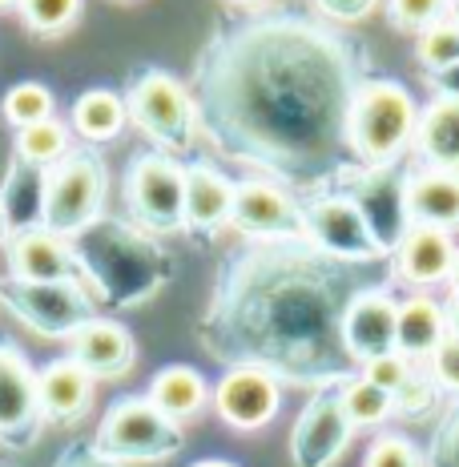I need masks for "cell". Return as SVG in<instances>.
I'll return each mask as SVG.
<instances>
[{
    "label": "cell",
    "instance_id": "cell-1",
    "mask_svg": "<svg viewBox=\"0 0 459 467\" xmlns=\"http://www.w3.org/2000/svg\"><path fill=\"white\" fill-rule=\"evenodd\" d=\"M375 57L339 25L295 8H226L190 61L198 141L298 202L339 193L359 161L347 113Z\"/></svg>",
    "mask_w": 459,
    "mask_h": 467
},
{
    "label": "cell",
    "instance_id": "cell-2",
    "mask_svg": "<svg viewBox=\"0 0 459 467\" xmlns=\"http://www.w3.org/2000/svg\"><path fill=\"white\" fill-rule=\"evenodd\" d=\"M367 266L322 254L310 238L246 242L222 258L193 335L222 367H262L295 391L343 387L359 367L343 347V315L370 282Z\"/></svg>",
    "mask_w": 459,
    "mask_h": 467
},
{
    "label": "cell",
    "instance_id": "cell-3",
    "mask_svg": "<svg viewBox=\"0 0 459 467\" xmlns=\"http://www.w3.org/2000/svg\"><path fill=\"white\" fill-rule=\"evenodd\" d=\"M77 258V278L97 306L138 310L173 282V254L150 230L105 213L97 226L69 242Z\"/></svg>",
    "mask_w": 459,
    "mask_h": 467
},
{
    "label": "cell",
    "instance_id": "cell-4",
    "mask_svg": "<svg viewBox=\"0 0 459 467\" xmlns=\"http://www.w3.org/2000/svg\"><path fill=\"white\" fill-rule=\"evenodd\" d=\"M415 125L419 105L412 89L391 81V77H370L350 101L347 150L363 170H387V165H399V158L412 150Z\"/></svg>",
    "mask_w": 459,
    "mask_h": 467
},
{
    "label": "cell",
    "instance_id": "cell-5",
    "mask_svg": "<svg viewBox=\"0 0 459 467\" xmlns=\"http://www.w3.org/2000/svg\"><path fill=\"white\" fill-rule=\"evenodd\" d=\"M125 109L130 121L158 145V153L170 158H185L198 145V117H193V97L173 73L145 65L141 73L130 77L125 85Z\"/></svg>",
    "mask_w": 459,
    "mask_h": 467
},
{
    "label": "cell",
    "instance_id": "cell-6",
    "mask_svg": "<svg viewBox=\"0 0 459 467\" xmlns=\"http://www.w3.org/2000/svg\"><path fill=\"white\" fill-rule=\"evenodd\" d=\"M93 443L117 463H165L182 455L185 427L162 415L145 395H121L105 407Z\"/></svg>",
    "mask_w": 459,
    "mask_h": 467
},
{
    "label": "cell",
    "instance_id": "cell-7",
    "mask_svg": "<svg viewBox=\"0 0 459 467\" xmlns=\"http://www.w3.org/2000/svg\"><path fill=\"white\" fill-rule=\"evenodd\" d=\"M105 198H110V170H105L101 153L69 150L48 170L41 226L57 238L73 242L77 234H85L105 218Z\"/></svg>",
    "mask_w": 459,
    "mask_h": 467
},
{
    "label": "cell",
    "instance_id": "cell-8",
    "mask_svg": "<svg viewBox=\"0 0 459 467\" xmlns=\"http://www.w3.org/2000/svg\"><path fill=\"white\" fill-rule=\"evenodd\" d=\"M125 210L153 238L185 234V165L170 153H138L125 170Z\"/></svg>",
    "mask_w": 459,
    "mask_h": 467
},
{
    "label": "cell",
    "instance_id": "cell-9",
    "mask_svg": "<svg viewBox=\"0 0 459 467\" xmlns=\"http://www.w3.org/2000/svg\"><path fill=\"white\" fill-rule=\"evenodd\" d=\"M0 306L41 338H69L97 315L93 295L81 282H0Z\"/></svg>",
    "mask_w": 459,
    "mask_h": 467
},
{
    "label": "cell",
    "instance_id": "cell-10",
    "mask_svg": "<svg viewBox=\"0 0 459 467\" xmlns=\"http://www.w3.org/2000/svg\"><path fill=\"white\" fill-rule=\"evenodd\" d=\"M302 218H307V238L315 242L322 254L350 262V266H383L391 254L383 242L375 238L363 210L343 193H322V198L302 202Z\"/></svg>",
    "mask_w": 459,
    "mask_h": 467
},
{
    "label": "cell",
    "instance_id": "cell-11",
    "mask_svg": "<svg viewBox=\"0 0 459 467\" xmlns=\"http://www.w3.org/2000/svg\"><path fill=\"white\" fill-rule=\"evenodd\" d=\"M45 435L41 399H37V367L16 343L0 338V447L33 451Z\"/></svg>",
    "mask_w": 459,
    "mask_h": 467
},
{
    "label": "cell",
    "instance_id": "cell-12",
    "mask_svg": "<svg viewBox=\"0 0 459 467\" xmlns=\"http://www.w3.org/2000/svg\"><path fill=\"white\" fill-rule=\"evenodd\" d=\"M230 230L246 242H282V238H307V218L302 202L275 182L242 178L234 182V213Z\"/></svg>",
    "mask_w": 459,
    "mask_h": 467
},
{
    "label": "cell",
    "instance_id": "cell-13",
    "mask_svg": "<svg viewBox=\"0 0 459 467\" xmlns=\"http://www.w3.org/2000/svg\"><path fill=\"white\" fill-rule=\"evenodd\" d=\"M355 427H350L339 387L310 391L307 407L290 427V463L295 467H335L347 455Z\"/></svg>",
    "mask_w": 459,
    "mask_h": 467
},
{
    "label": "cell",
    "instance_id": "cell-14",
    "mask_svg": "<svg viewBox=\"0 0 459 467\" xmlns=\"http://www.w3.org/2000/svg\"><path fill=\"white\" fill-rule=\"evenodd\" d=\"M210 407L230 431L254 435L275 423V415L282 411V383L262 367H226L214 383Z\"/></svg>",
    "mask_w": 459,
    "mask_h": 467
},
{
    "label": "cell",
    "instance_id": "cell-15",
    "mask_svg": "<svg viewBox=\"0 0 459 467\" xmlns=\"http://www.w3.org/2000/svg\"><path fill=\"white\" fill-rule=\"evenodd\" d=\"M407 173L412 170H403V165H387V170H363L359 165L347 178V186L339 190L363 210V218L370 222L387 254H395L403 234L412 230V222H407Z\"/></svg>",
    "mask_w": 459,
    "mask_h": 467
},
{
    "label": "cell",
    "instance_id": "cell-16",
    "mask_svg": "<svg viewBox=\"0 0 459 467\" xmlns=\"http://www.w3.org/2000/svg\"><path fill=\"white\" fill-rule=\"evenodd\" d=\"M395 318H399V298L387 278L359 290L343 315V347L350 363L367 367L375 358L391 355L395 350Z\"/></svg>",
    "mask_w": 459,
    "mask_h": 467
},
{
    "label": "cell",
    "instance_id": "cell-17",
    "mask_svg": "<svg viewBox=\"0 0 459 467\" xmlns=\"http://www.w3.org/2000/svg\"><path fill=\"white\" fill-rule=\"evenodd\" d=\"M69 358L81 363L97 383H113V379H125L138 367V343H133L125 323H117L110 315H93L69 338Z\"/></svg>",
    "mask_w": 459,
    "mask_h": 467
},
{
    "label": "cell",
    "instance_id": "cell-18",
    "mask_svg": "<svg viewBox=\"0 0 459 467\" xmlns=\"http://www.w3.org/2000/svg\"><path fill=\"white\" fill-rule=\"evenodd\" d=\"M455 234L447 230H432V226H412L403 234V242L395 246L391 254V278L395 282H407L415 290H435L452 278L455 270Z\"/></svg>",
    "mask_w": 459,
    "mask_h": 467
},
{
    "label": "cell",
    "instance_id": "cell-19",
    "mask_svg": "<svg viewBox=\"0 0 459 467\" xmlns=\"http://www.w3.org/2000/svg\"><path fill=\"white\" fill-rule=\"evenodd\" d=\"M234 213V182L210 161H185V234L218 238L230 230Z\"/></svg>",
    "mask_w": 459,
    "mask_h": 467
},
{
    "label": "cell",
    "instance_id": "cell-20",
    "mask_svg": "<svg viewBox=\"0 0 459 467\" xmlns=\"http://www.w3.org/2000/svg\"><path fill=\"white\" fill-rule=\"evenodd\" d=\"M93 391H97V379L81 363H73L69 355L53 358V363H45L37 371V399H41L45 423L77 427L93 411Z\"/></svg>",
    "mask_w": 459,
    "mask_h": 467
},
{
    "label": "cell",
    "instance_id": "cell-21",
    "mask_svg": "<svg viewBox=\"0 0 459 467\" xmlns=\"http://www.w3.org/2000/svg\"><path fill=\"white\" fill-rule=\"evenodd\" d=\"M5 262L13 282H81L73 246L57 234H48L45 226L13 234L5 246Z\"/></svg>",
    "mask_w": 459,
    "mask_h": 467
},
{
    "label": "cell",
    "instance_id": "cell-22",
    "mask_svg": "<svg viewBox=\"0 0 459 467\" xmlns=\"http://www.w3.org/2000/svg\"><path fill=\"white\" fill-rule=\"evenodd\" d=\"M407 222L432 230H459V173L415 165L407 173Z\"/></svg>",
    "mask_w": 459,
    "mask_h": 467
},
{
    "label": "cell",
    "instance_id": "cell-23",
    "mask_svg": "<svg viewBox=\"0 0 459 467\" xmlns=\"http://www.w3.org/2000/svg\"><path fill=\"white\" fill-rule=\"evenodd\" d=\"M210 395H214V387L206 383V375H202L198 367H190V363L162 367V371L150 379V387H145V399H150L162 415H170V420L182 423V427L193 423L198 415H206Z\"/></svg>",
    "mask_w": 459,
    "mask_h": 467
},
{
    "label": "cell",
    "instance_id": "cell-24",
    "mask_svg": "<svg viewBox=\"0 0 459 467\" xmlns=\"http://www.w3.org/2000/svg\"><path fill=\"white\" fill-rule=\"evenodd\" d=\"M415 161L427 170H455L459 173V101L432 97L419 109V125L412 138Z\"/></svg>",
    "mask_w": 459,
    "mask_h": 467
},
{
    "label": "cell",
    "instance_id": "cell-25",
    "mask_svg": "<svg viewBox=\"0 0 459 467\" xmlns=\"http://www.w3.org/2000/svg\"><path fill=\"white\" fill-rule=\"evenodd\" d=\"M452 335L447 330V310L435 303L432 295H412L399 298V318H395V350L412 363H427L435 355V347Z\"/></svg>",
    "mask_w": 459,
    "mask_h": 467
},
{
    "label": "cell",
    "instance_id": "cell-26",
    "mask_svg": "<svg viewBox=\"0 0 459 467\" xmlns=\"http://www.w3.org/2000/svg\"><path fill=\"white\" fill-rule=\"evenodd\" d=\"M45 190H48V170L41 165H28L13 153L0 182V206L8 218V234H25L37 230L45 222Z\"/></svg>",
    "mask_w": 459,
    "mask_h": 467
},
{
    "label": "cell",
    "instance_id": "cell-27",
    "mask_svg": "<svg viewBox=\"0 0 459 467\" xmlns=\"http://www.w3.org/2000/svg\"><path fill=\"white\" fill-rule=\"evenodd\" d=\"M125 125H130V109H125V97L117 89H85L69 109V130L93 145L117 141Z\"/></svg>",
    "mask_w": 459,
    "mask_h": 467
},
{
    "label": "cell",
    "instance_id": "cell-28",
    "mask_svg": "<svg viewBox=\"0 0 459 467\" xmlns=\"http://www.w3.org/2000/svg\"><path fill=\"white\" fill-rule=\"evenodd\" d=\"M339 399H343V411L355 431H375L383 427L391 415H395V403H391L387 391H379L370 379L363 375H350L343 387H339Z\"/></svg>",
    "mask_w": 459,
    "mask_h": 467
},
{
    "label": "cell",
    "instance_id": "cell-29",
    "mask_svg": "<svg viewBox=\"0 0 459 467\" xmlns=\"http://www.w3.org/2000/svg\"><path fill=\"white\" fill-rule=\"evenodd\" d=\"M53 113H57V97L41 81H16L13 89L0 97V117H5L16 133L28 130V125L53 121Z\"/></svg>",
    "mask_w": 459,
    "mask_h": 467
},
{
    "label": "cell",
    "instance_id": "cell-30",
    "mask_svg": "<svg viewBox=\"0 0 459 467\" xmlns=\"http://www.w3.org/2000/svg\"><path fill=\"white\" fill-rule=\"evenodd\" d=\"M13 153L28 165H41V170H53L57 161L69 153V125L65 121H41V125H28V130L16 133Z\"/></svg>",
    "mask_w": 459,
    "mask_h": 467
},
{
    "label": "cell",
    "instance_id": "cell-31",
    "mask_svg": "<svg viewBox=\"0 0 459 467\" xmlns=\"http://www.w3.org/2000/svg\"><path fill=\"white\" fill-rule=\"evenodd\" d=\"M81 5L85 0H21V21L33 36H45V41H57L69 28L81 21Z\"/></svg>",
    "mask_w": 459,
    "mask_h": 467
},
{
    "label": "cell",
    "instance_id": "cell-32",
    "mask_svg": "<svg viewBox=\"0 0 459 467\" xmlns=\"http://www.w3.org/2000/svg\"><path fill=\"white\" fill-rule=\"evenodd\" d=\"M415 57L423 65V73H439V69L459 65V21L447 16V21L423 28L415 41Z\"/></svg>",
    "mask_w": 459,
    "mask_h": 467
},
{
    "label": "cell",
    "instance_id": "cell-33",
    "mask_svg": "<svg viewBox=\"0 0 459 467\" xmlns=\"http://www.w3.org/2000/svg\"><path fill=\"white\" fill-rule=\"evenodd\" d=\"M439 395H443V391L435 387V379H432V371H427V363H415L412 375H407V383L399 387L395 395H391V403H395V415H403V420H423V415L435 411Z\"/></svg>",
    "mask_w": 459,
    "mask_h": 467
},
{
    "label": "cell",
    "instance_id": "cell-34",
    "mask_svg": "<svg viewBox=\"0 0 459 467\" xmlns=\"http://www.w3.org/2000/svg\"><path fill=\"white\" fill-rule=\"evenodd\" d=\"M423 467H459V395L447 399L443 415L432 427V440L423 447Z\"/></svg>",
    "mask_w": 459,
    "mask_h": 467
},
{
    "label": "cell",
    "instance_id": "cell-35",
    "mask_svg": "<svg viewBox=\"0 0 459 467\" xmlns=\"http://www.w3.org/2000/svg\"><path fill=\"white\" fill-rule=\"evenodd\" d=\"M452 16V0H387V21L399 33H423Z\"/></svg>",
    "mask_w": 459,
    "mask_h": 467
},
{
    "label": "cell",
    "instance_id": "cell-36",
    "mask_svg": "<svg viewBox=\"0 0 459 467\" xmlns=\"http://www.w3.org/2000/svg\"><path fill=\"white\" fill-rule=\"evenodd\" d=\"M363 467H423V451H419V443L407 440V435L379 431L363 455Z\"/></svg>",
    "mask_w": 459,
    "mask_h": 467
},
{
    "label": "cell",
    "instance_id": "cell-37",
    "mask_svg": "<svg viewBox=\"0 0 459 467\" xmlns=\"http://www.w3.org/2000/svg\"><path fill=\"white\" fill-rule=\"evenodd\" d=\"M412 358H403L399 350H391V355L383 358H375V363H367V367H359V375L370 379V383L379 387V391H387V395H395L399 387L407 383V375H412Z\"/></svg>",
    "mask_w": 459,
    "mask_h": 467
},
{
    "label": "cell",
    "instance_id": "cell-38",
    "mask_svg": "<svg viewBox=\"0 0 459 467\" xmlns=\"http://www.w3.org/2000/svg\"><path fill=\"white\" fill-rule=\"evenodd\" d=\"M427 371L443 395H459V335H447L435 347V355L427 358Z\"/></svg>",
    "mask_w": 459,
    "mask_h": 467
},
{
    "label": "cell",
    "instance_id": "cell-39",
    "mask_svg": "<svg viewBox=\"0 0 459 467\" xmlns=\"http://www.w3.org/2000/svg\"><path fill=\"white\" fill-rule=\"evenodd\" d=\"M310 5H315L318 16L330 25H359L375 13L379 0H310Z\"/></svg>",
    "mask_w": 459,
    "mask_h": 467
},
{
    "label": "cell",
    "instance_id": "cell-40",
    "mask_svg": "<svg viewBox=\"0 0 459 467\" xmlns=\"http://www.w3.org/2000/svg\"><path fill=\"white\" fill-rule=\"evenodd\" d=\"M53 467H125V463L110 460V455H105L93 440H73V443L53 460Z\"/></svg>",
    "mask_w": 459,
    "mask_h": 467
},
{
    "label": "cell",
    "instance_id": "cell-41",
    "mask_svg": "<svg viewBox=\"0 0 459 467\" xmlns=\"http://www.w3.org/2000/svg\"><path fill=\"white\" fill-rule=\"evenodd\" d=\"M423 81L435 97H452V101H459V65L439 69V73H423Z\"/></svg>",
    "mask_w": 459,
    "mask_h": 467
},
{
    "label": "cell",
    "instance_id": "cell-42",
    "mask_svg": "<svg viewBox=\"0 0 459 467\" xmlns=\"http://www.w3.org/2000/svg\"><path fill=\"white\" fill-rule=\"evenodd\" d=\"M443 310H447V330H452V335H459V295L447 298Z\"/></svg>",
    "mask_w": 459,
    "mask_h": 467
},
{
    "label": "cell",
    "instance_id": "cell-43",
    "mask_svg": "<svg viewBox=\"0 0 459 467\" xmlns=\"http://www.w3.org/2000/svg\"><path fill=\"white\" fill-rule=\"evenodd\" d=\"M230 8H266L270 0H226Z\"/></svg>",
    "mask_w": 459,
    "mask_h": 467
},
{
    "label": "cell",
    "instance_id": "cell-44",
    "mask_svg": "<svg viewBox=\"0 0 459 467\" xmlns=\"http://www.w3.org/2000/svg\"><path fill=\"white\" fill-rule=\"evenodd\" d=\"M8 238H13V234H8V218H5V206H0V250L8 246Z\"/></svg>",
    "mask_w": 459,
    "mask_h": 467
},
{
    "label": "cell",
    "instance_id": "cell-45",
    "mask_svg": "<svg viewBox=\"0 0 459 467\" xmlns=\"http://www.w3.org/2000/svg\"><path fill=\"white\" fill-rule=\"evenodd\" d=\"M193 467H238V463H230V460H198Z\"/></svg>",
    "mask_w": 459,
    "mask_h": 467
},
{
    "label": "cell",
    "instance_id": "cell-46",
    "mask_svg": "<svg viewBox=\"0 0 459 467\" xmlns=\"http://www.w3.org/2000/svg\"><path fill=\"white\" fill-rule=\"evenodd\" d=\"M447 286H452V295H459V254H455V270H452V278H447Z\"/></svg>",
    "mask_w": 459,
    "mask_h": 467
},
{
    "label": "cell",
    "instance_id": "cell-47",
    "mask_svg": "<svg viewBox=\"0 0 459 467\" xmlns=\"http://www.w3.org/2000/svg\"><path fill=\"white\" fill-rule=\"evenodd\" d=\"M13 8H21V0H0V13H13Z\"/></svg>",
    "mask_w": 459,
    "mask_h": 467
},
{
    "label": "cell",
    "instance_id": "cell-48",
    "mask_svg": "<svg viewBox=\"0 0 459 467\" xmlns=\"http://www.w3.org/2000/svg\"><path fill=\"white\" fill-rule=\"evenodd\" d=\"M452 21H459V0H452Z\"/></svg>",
    "mask_w": 459,
    "mask_h": 467
},
{
    "label": "cell",
    "instance_id": "cell-49",
    "mask_svg": "<svg viewBox=\"0 0 459 467\" xmlns=\"http://www.w3.org/2000/svg\"><path fill=\"white\" fill-rule=\"evenodd\" d=\"M0 467H13V463H0Z\"/></svg>",
    "mask_w": 459,
    "mask_h": 467
}]
</instances>
